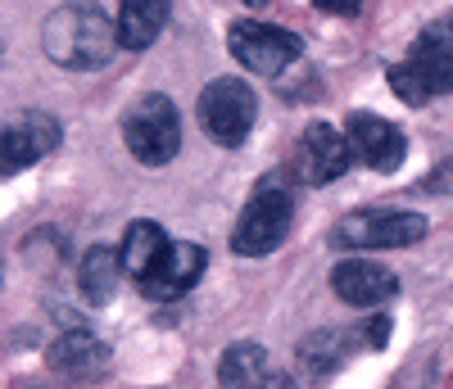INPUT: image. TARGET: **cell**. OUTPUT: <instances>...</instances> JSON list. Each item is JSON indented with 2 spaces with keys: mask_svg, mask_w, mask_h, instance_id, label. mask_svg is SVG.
Listing matches in <instances>:
<instances>
[{
  "mask_svg": "<svg viewBox=\"0 0 453 389\" xmlns=\"http://www.w3.org/2000/svg\"><path fill=\"white\" fill-rule=\"evenodd\" d=\"M42 42L59 68H104L119 55V27L96 5H64L46 19Z\"/></svg>",
  "mask_w": 453,
  "mask_h": 389,
  "instance_id": "obj_1",
  "label": "cell"
},
{
  "mask_svg": "<svg viewBox=\"0 0 453 389\" xmlns=\"http://www.w3.org/2000/svg\"><path fill=\"white\" fill-rule=\"evenodd\" d=\"M390 91L403 104H426L453 91V14H440L418 32L408 59L390 68Z\"/></svg>",
  "mask_w": 453,
  "mask_h": 389,
  "instance_id": "obj_2",
  "label": "cell"
},
{
  "mask_svg": "<svg viewBox=\"0 0 453 389\" xmlns=\"http://www.w3.org/2000/svg\"><path fill=\"white\" fill-rule=\"evenodd\" d=\"M123 141L127 149L145 168H164L177 159L181 149V118H177V104L159 91L141 95L127 113H123Z\"/></svg>",
  "mask_w": 453,
  "mask_h": 389,
  "instance_id": "obj_3",
  "label": "cell"
},
{
  "mask_svg": "<svg viewBox=\"0 0 453 389\" xmlns=\"http://www.w3.org/2000/svg\"><path fill=\"white\" fill-rule=\"evenodd\" d=\"M196 118H200V127L213 145L236 149V145H245V136L258 118V95L250 91V82H241V77H218V82H209L200 91Z\"/></svg>",
  "mask_w": 453,
  "mask_h": 389,
  "instance_id": "obj_4",
  "label": "cell"
},
{
  "mask_svg": "<svg viewBox=\"0 0 453 389\" xmlns=\"http://www.w3.org/2000/svg\"><path fill=\"white\" fill-rule=\"evenodd\" d=\"M295 226V194L281 190V186H263L254 200L245 204V213L236 217V231H232V249L241 258H263L286 245Z\"/></svg>",
  "mask_w": 453,
  "mask_h": 389,
  "instance_id": "obj_5",
  "label": "cell"
},
{
  "mask_svg": "<svg viewBox=\"0 0 453 389\" xmlns=\"http://www.w3.org/2000/svg\"><path fill=\"white\" fill-rule=\"evenodd\" d=\"M226 46H232V55L258 77H277L281 68H290L304 55V42H299L295 32H286L277 23H258V19H236L226 27Z\"/></svg>",
  "mask_w": 453,
  "mask_h": 389,
  "instance_id": "obj_6",
  "label": "cell"
},
{
  "mask_svg": "<svg viewBox=\"0 0 453 389\" xmlns=\"http://www.w3.org/2000/svg\"><path fill=\"white\" fill-rule=\"evenodd\" d=\"M426 236V217L408 209H372V213H349L335 222V245L345 249H399L418 245Z\"/></svg>",
  "mask_w": 453,
  "mask_h": 389,
  "instance_id": "obj_7",
  "label": "cell"
},
{
  "mask_svg": "<svg viewBox=\"0 0 453 389\" xmlns=\"http://www.w3.org/2000/svg\"><path fill=\"white\" fill-rule=\"evenodd\" d=\"M349 159H354V149H349L345 132L331 127V123H309V132L299 136V145H295V164L290 168H295V177L304 186H326L335 177H345Z\"/></svg>",
  "mask_w": 453,
  "mask_h": 389,
  "instance_id": "obj_8",
  "label": "cell"
},
{
  "mask_svg": "<svg viewBox=\"0 0 453 389\" xmlns=\"http://www.w3.org/2000/svg\"><path fill=\"white\" fill-rule=\"evenodd\" d=\"M345 136H349V149H354V159L376 168V172H395L403 164V154H408V141L403 132L381 118V113H349V123H345Z\"/></svg>",
  "mask_w": 453,
  "mask_h": 389,
  "instance_id": "obj_9",
  "label": "cell"
},
{
  "mask_svg": "<svg viewBox=\"0 0 453 389\" xmlns=\"http://www.w3.org/2000/svg\"><path fill=\"white\" fill-rule=\"evenodd\" d=\"M59 145V123L50 113H19L14 123H5V141H0V168L23 172L27 164H36L42 154H50Z\"/></svg>",
  "mask_w": 453,
  "mask_h": 389,
  "instance_id": "obj_10",
  "label": "cell"
},
{
  "mask_svg": "<svg viewBox=\"0 0 453 389\" xmlns=\"http://www.w3.org/2000/svg\"><path fill=\"white\" fill-rule=\"evenodd\" d=\"M331 290H335V299H345L354 308H381L386 299L399 294V277L372 258H349V263H335Z\"/></svg>",
  "mask_w": 453,
  "mask_h": 389,
  "instance_id": "obj_11",
  "label": "cell"
},
{
  "mask_svg": "<svg viewBox=\"0 0 453 389\" xmlns=\"http://www.w3.org/2000/svg\"><path fill=\"white\" fill-rule=\"evenodd\" d=\"M204 263H209L204 245L173 240L168 254H164V263L155 267V277H145V281H141V294H145V299H155V303H173V299H181L186 290H191V286L204 277Z\"/></svg>",
  "mask_w": 453,
  "mask_h": 389,
  "instance_id": "obj_12",
  "label": "cell"
},
{
  "mask_svg": "<svg viewBox=\"0 0 453 389\" xmlns=\"http://www.w3.org/2000/svg\"><path fill=\"white\" fill-rule=\"evenodd\" d=\"M50 367L59 376H73V380H96L109 371V344L91 331H68L50 344Z\"/></svg>",
  "mask_w": 453,
  "mask_h": 389,
  "instance_id": "obj_13",
  "label": "cell"
},
{
  "mask_svg": "<svg viewBox=\"0 0 453 389\" xmlns=\"http://www.w3.org/2000/svg\"><path fill=\"white\" fill-rule=\"evenodd\" d=\"M168 245H173V240L164 236L159 222H132L127 236H123V245H119V263H123L127 277L141 286L145 277H155V267L164 263Z\"/></svg>",
  "mask_w": 453,
  "mask_h": 389,
  "instance_id": "obj_14",
  "label": "cell"
},
{
  "mask_svg": "<svg viewBox=\"0 0 453 389\" xmlns=\"http://www.w3.org/2000/svg\"><path fill=\"white\" fill-rule=\"evenodd\" d=\"M168 14H173V10L164 5V0H123L119 19H113V27H119V46H123V50L155 46V36L164 32Z\"/></svg>",
  "mask_w": 453,
  "mask_h": 389,
  "instance_id": "obj_15",
  "label": "cell"
},
{
  "mask_svg": "<svg viewBox=\"0 0 453 389\" xmlns=\"http://www.w3.org/2000/svg\"><path fill=\"white\" fill-rule=\"evenodd\" d=\"M268 354H263L258 344H250V339H241V344H232L222 354V362H218V389H263L268 385Z\"/></svg>",
  "mask_w": 453,
  "mask_h": 389,
  "instance_id": "obj_16",
  "label": "cell"
},
{
  "mask_svg": "<svg viewBox=\"0 0 453 389\" xmlns=\"http://www.w3.org/2000/svg\"><path fill=\"white\" fill-rule=\"evenodd\" d=\"M119 271H123L119 254L104 249V245H96V249L82 258V271H78L82 299H87L91 308H104V303L113 299V290H119Z\"/></svg>",
  "mask_w": 453,
  "mask_h": 389,
  "instance_id": "obj_17",
  "label": "cell"
},
{
  "mask_svg": "<svg viewBox=\"0 0 453 389\" xmlns=\"http://www.w3.org/2000/svg\"><path fill=\"white\" fill-rule=\"evenodd\" d=\"M340 339H349V335H313L304 348H299V354H304V362L309 367H318V371H331L335 362H340Z\"/></svg>",
  "mask_w": 453,
  "mask_h": 389,
  "instance_id": "obj_18",
  "label": "cell"
},
{
  "mask_svg": "<svg viewBox=\"0 0 453 389\" xmlns=\"http://www.w3.org/2000/svg\"><path fill=\"white\" fill-rule=\"evenodd\" d=\"M318 10H326V14H358L363 5L358 0H318Z\"/></svg>",
  "mask_w": 453,
  "mask_h": 389,
  "instance_id": "obj_19",
  "label": "cell"
},
{
  "mask_svg": "<svg viewBox=\"0 0 453 389\" xmlns=\"http://www.w3.org/2000/svg\"><path fill=\"white\" fill-rule=\"evenodd\" d=\"M263 389H299V385H295L290 376H281V371H273V376H268V385H263Z\"/></svg>",
  "mask_w": 453,
  "mask_h": 389,
  "instance_id": "obj_20",
  "label": "cell"
}]
</instances>
